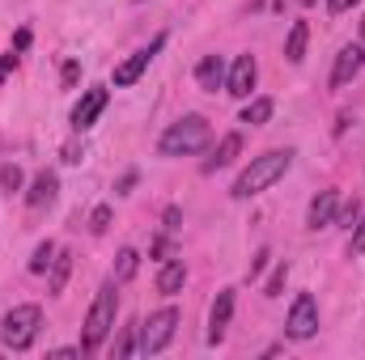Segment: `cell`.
Returning <instances> with one entry per match:
<instances>
[{
  "instance_id": "7c38bea8",
  "label": "cell",
  "mask_w": 365,
  "mask_h": 360,
  "mask_svg": "<svg viewBox=\"0 0 365 360\" xmlns=\"http://www.w3.org/2000/svg\"><path fill=\"white\" fill-rule=\"evenodd\" d=\"M336 208H340V191H319V199H314L310 212H306V225H310V229H327V225L336 221Z\"/></svg>"
},
{
  "instance_id": "484cf974",
  "label": "cell",
  "mask_w": 365,
  "mask_h": 360,
  "mask_svg": "<svg viewBox=\"0 0 365 360\" xmlns=\"http://www.w3.org/2000/svg\"><path fill=\"white\" fill-rule=\"evenodd\" d=\"M106 225H110V208H106V203H98V208H93V216H90V229H93V233H106Z\"/></svg>"
},
{
  "instance_id": "d6a6232c",
  "label": "cell",
  "mask_w": 365,
  "mask_h": 360,
  "mask_svg": "<svg viewBox=\"0 0 365 360\" xmlns=\"http://www.w3.org/2000/svg\"><path fill=\"white\" fill-rule=\"evenodd\" d=\"M13 47L21 51V47H30V30H17V38H13Z\"/></svg>"
},
{
  "instance_id": "7a4b0ae2",
  "label": "cell",
  "mask_w": 365,
  "mask_h": 360,
  "mask_svg": "<svg viewBox=\"0 0 365 360\" xmlns=\"http://www.w3.org/2000/svg\"><path fill=\"white\" fill-rule=\"evenodd\" d=\"M212 140V127L204 115H182L179 123H170L158 140V153L162 157H187V153H200L204 144Z\"/></svg>"
},
{
  "instance_id": "1f68e13d",
  "label": "cell",
  "mask_w": 365,
  "mask_h": 360,
  "mask_svg": "<svg viewBox=\"0 0 365 360\" xmlns=\"http://www.w3.org/2000/svg\"><path fill=\"white\" fill-rule=\"evenodd\" d=\"M77 77H81V68H77V64H64V85H73Z\"/></svg>"
},
{
  "instance_id": "277c9868",
  "label": "cell",
  "mask_w": 365,
  "mask_h": 360,
  "mask_svg": "<svg viewBox=\"0 0 365 360\" xmlns=\"http://www.w3.org/2000/svg\"><path fill=\"white\" fill-rule=\"evenodd\" d=\"M38 327H43V309L38 305H17L4 314L0 322V344L13 348V352H26L34 339H38Z\"/></svg>"
},
{
  "instance_id": "4dcf8cb0",
  "label": "cell",
  "mask_w": 365,
  "mask_h": 360,
  "mask_svg": "<svg viewBox=\"0 0 365 360\" xmlns=\"http://www.w3.org/2000/svg\"><path fill=\"white\" fill-rule=\"evenodd\" d=\"M268 259H272V255H268V250H259V255L251 259V275H259V271L268 268Z\"/></svg>"
},
{
  "instance_id": "7402d4cb",
  "label": "cell",
  "mask_w": 365,
  "mask_h": 360,
  "mask_svg": "<svg viewBox=\"0 0 365 360\" xmlns=\"http://www.w3.org/2000/svg\"><path fill=\"white\" fill-rule=\"evenodd\" d=\"M51 259H56V246H51V242H38V246H34V255H30V271H34V275H38V271H47V268H51Z\"/></svg>"
},
{
  "instance_id": "5b68a950",
  "label": "cell",
  "mask_w": 365,
  "mask_h": 360,
  "mask_svg": "<svg viewBox=\"0 0 365 360\" xmlns=\"http://www.w3.org/2000/svg\"><path fill=\"white\" fill-rule=\"evenodd\" d=\"M175 331H179V309H175V305L149 314V322L140 327V352H145V356H158V352L175 339Z\"/></svg>"
},
{
  "instance_id": "603a6c76",
  "label": "cell",
  "mask_w": 365,
  "mask_h": 360,
  "mask_svg": "<svg viewBox=\"0 0 365 360\" xmlns=\"http://www.w3.org/2000/svg\"><path fill=\"white\" fill-rule=\"evenodd\" d=\"M284 280H289V263H276V271L268 275V284H264V297H280Z\"/></svg>"
},
{
  "instance_id": "6da1fadb",
  "label": "cell",
  "mask_w": 365,
  "mask_h": 360,
  "mask_svg": "<svg viewBox=\"0 0 365 360\" xmlns=\"http://www.w3.org/2000/svg\"><path fill=\"white\" fill-rule=\"evenodd\" d=\"M289 166H293V153H289V149H272V153L255 157V162L238 174V182H234V199H251V195L268 191L272 182H280L289 174Z\"/></svg>"
},
{
  "instance_id": "d4e9b609",
  "label": "cell",
  "mask_w": 365,
  "mask_h": 360,
  "mask_svg": "<svg viewBox=\"0 0 365 360\" xmlns=\"http://www.w3.org/2000/svg\"><path fill=\"white\" fill-rule=\"evenodd\" d=\"M0 186H4L9 195L21 191V170H17V166H4V170H0Z\"/></svg>"
},
{
  "instance_id": "e0dca14e",
  "label": "cell",
  "mask_w": 365,
  "mask_h": 360,
  "mask_svg": "<svg viewBox=\"0 0 365 360\" xmlns=\"http://www.w3.org/2000/svg\"><path fill=\"white\" fill-rule=\"evenodd\" d=\"M306 38H310V26H306V21H293L289 43H284V60H289V64H302V60H306Z\"/></svg>"
},
{
  "instance_id": "ba28073f",
  "label": "cell",
  "mask_w": 365,
  "mask_h": 360,
  "mask_svg": "<svg viewBox=\"0 0 365 360\" xmlns=\"http://www.w3.org/2000/svg\"><path fill=\"white\" fill-rule=\"evenodd\" d=\"M106 102H110L106 85H93V90H86V93H81V102L73 106V127H77V132L93 127V123H98V115L106 110Z\"/></svg>"
},
{
  "instance_id": "cb8c5ba5",
  "label": "cell",
  "mask_w": 365,
  "mask_h": 360,
  "mask_svg": "<svg viewBox=\"0 0 365 360\" xmlns=\"http://www.w3.org/2000/svg\"><path fill=\"white\" fill-rule=\"evenodd\" d=\"M357 216H361V203L353 199V203H344V208H336V221H331V225H349V229H353V225H357Z\"/></svg>"
},
{
  "instance_id": "4316f807",
  "label": "cell",
  "mask_w": 365,
  "mask_h": 360,
  "mask_svg": "<svg viewBox=\"0 0 365 360\" xmlns=\"http://www.w3.org/2000/svg\"><path fill=\"white\" fill-rule=\"evenodd\" d=\"M365 250V212L357 216V229H353V255H361Z\"/></svg>"
},
{
  "instance_id": "836d02e7",
  "label": "cell",
  "mask_w": 365,
  "mask_h": 360,
  "mask_svg": "<svg viewBox=\"0 0 365 360\" xmlns=\"http://www.w3.org/2000/svg\"><path fill=\"white\" fill-rule=\"evenodd\" d=\"M297 4H306V9H310V4H319V0H297Z\"/></svg>"
},
{
  "instance_id": "e575fe53",
  "label": "cell",
  "mask_w": 365,
  "mask_h": 360,
  "mask_svg": "<svg viewBox=\"0 0 365 360\" xmlns=\"http://www.w3.org/2000/svg\"><path fill=\"white\" fill-rule=\"evenodd\" d=\"M361 38H365V17H361Z\"/></svg>"
},
{
  "instance_id": "f1b7e54d",
  "label": "cell",
  "mask_w": 365,
  "mask_h": 360,
  "mask_svg": "<svg viewBox=\"0 0 365 360\" xmlns=\"http://www.w3.org/2000/svg\"><path fill=\"white\" fill-rule=\"evenodd\" d=\"M353 4H357V0H327V13H336V17H340V13H349Z\"/></svg>"
},
{
  "instance_id": "9c48e42d",
  "label": "cell",
  "mask_w": 365,
  "mask_h": 360,
  "mask_svg": "<svg viewBox=\"0 0 365 360\" xmlns=\"http://www.w3.org/2000/svg\"><path fill=\"white\" fill-rule=\"evenodd\" d=\"M255 77H259L255 60H251V55H238V60H234V68L225 73V93H230V97H251Z\"/></svg>"
},
{
  "instance_id": "ffe728a7",
  "label": "cell",
  "mask_w": 365,
  "mask_h": 360,
  "mask_svg": "<svg viewBox=\"0 0 365 360\" xmlns=\"http://www.w3.org/2000/svg\"><path fill=\"white\" fill-rule=\"evenodd\" d=\"M68 271H73V255L64 250V255H56V259H51V280H47V288H51V292H64Z\"/></svg>"
},
{
  "instance_id": "4fadbf2b",
  "label": "cell",
  "mask_w": 365,
  "mask_h": 360,
  "mask_svg": "<svg viewBox=\"0 0 365 360\" xmlns=\"http://www.w3.org/2000/svg\"><path fill=\"white\" fill-rule=\"evenodd\" d=\"M56 191H60V179H56L51 170H38L34 182H30V191H26V203H30V208H47V203L56 199Z\"/></svg>"
},
{
  "instance_id": "ac0fdd59",
  "label": "cell",
  "mask_w": 365,
  "mask_h": 360,
  "mask_svg": "<svg viewBox=\"0 0 365 360\" xmlns=\"http://www.w3.org/2000/svg\"><path fill=\"white\" fill-rule=\"evenodd\" d=\"M268 119H272V97H255V102L242 106V123L259 127V123H268Z\"/></svg>"
},
{
  "instance_id": "5bb4252c",
  "label": "cell",
  "mask_w": 365,
  "mask_h": 360,
  "mask_svg": "<svg viewBox=\"0 0 365 360\" xmlns=\"http://www.w3.org/2000/svg\"><path fill=\"white\" fill-rule=\"evenodd\" d=\"M195 81H200V90L217 93L225 85V60H221V55H204L200 68H195Z\"/></svg>"
},
{
  "instance_id": "3957f363",
  "label": "cell",
  "mask_w": 365,
  "mask_h": 360,
  "mask_svg": "<svg viewBox=\"0 0 365 360\" xmlns=\"http://www.w3.org/2000/svg\"><path fill=\"white\" fill-rule=\"evenodd\" d=\"M115 309H119V292H115V275H110L98 288V297H93V305H90V318H86V335H81V348L86 352H98L106 344V335L115 327Z\"/></svg>"
},
{
  "instance_id": "30bf717a",
  "label": "cell",
  "mask_w": 365,
  "mask_h": 360,
  "mask_svg": "<svg viewBox=\"0 0 365 360\" xmlns=\"http://www.w3.org/2000/svg\"><path fill=\"white\" fill-rule=\"evenodd\" d=\"M234 318V288H221L212 309H208V344H221L225 339V327Z\"/></svg>"
},
{
  "instance_id": "83f0119b",
  "label": "cell",
  "mask_w": 365,
  "mask_h": 360,
  "mask_svg": "<svg viewBox=\"0 0 365 360\" xmlns=\"http://www.w3.org/2000/svg\"><path fill=\"white\" fill-rule=\"evenodd\" d=\"M81 157H86V144H64V162L68 166H77Z\"/></svg>"
},
{
  "instance_id": "8992f818",
  "label": "cell",
  "mask_w": 365,
  "mask_h": 360,
  "mask_svg": "<svg viewBox=\"0 0 365 360\" xmlns=\"http://www.w3.org/2000/svg\"><path fill=\"white\" fill-rule=\"evenodd\" d=\"M314 331H319V305H314L310 292H297V301L289 309V322H284V335L302 344V339H314Z\"/></svg>"
},
{
  "instance_id": "d6986e66",
  "label": "cell",
  "mask_w": 365,
  "mask_h": 360,
  "mask_svg": "<svg viewBox=\"0 0 365 360\" xmlns=\"http://www.w3.org/2000/svg\"><path fill=\"white\" fill-rule=\"evenodd\" d=\"M136 268H140V255H136L132 246H123V250H119V263H115V284H128V280L136 275Z\"/></svg>"
},
{
  "instance_id": "9a60e30c",
  "label": "cell",
  "mask_w": 365,
  "mask_h": 360,
  "mask_svg": "<svg viewBox=\"0 0 365 360\" xmlns=\"http://www.w3.org/2000/svg\"><path fill=\"white\" fill-rule=\"evenodd\" d=\"M182 284H187V268H182V259H166V263H162V271H158V292L175 297Z\"/></svg>"
},
{
  "instance_id": "f546056e",
  "label": "cell",
  "mask_w": 365,
  "mask_h": 360,
  "mask_svg": "<svg viewBox=\"0 0 365 360\" xmlns=\"http://www.w3.org/2000/svg\"><path fill=\"white\" fill-rule=\"evenodd\" d=\"M162 221H166V229L175 233V229H179V221H182V212H179V208H166V216H162Z\"/></svg>"
},
{
  "instance_id": "52a82bcc",
  "label": "cell",
  "mask_w": 365,
  "mask_h": 360,
  "mask_svg": "<svg viewBox=\"0 0 365 360\" xmlns=\"http://www.w3.org/2000/svg\"><path fill=\"white\" fill-rule=\"evenodd\" d=\"M162 47H166V34H158V38H153L149 47H140L132 60H123V64L115 68V85H119V90H123V85H136V81H140V73L153 64V55H158Z\"/></svg>"
},
{
  "instance_id": "8fae6325",
  "label": "cell",
  "mask_w": 365,
  "mask_h": 360,
  "mask_svg": "<svg viewBox=\"0 0 365 360\" xmlns=\"http://www.w3.org/2000/svg\"><path fill=\"white\" fill-rule=\"evenodd\" d=\"M361 68H365V47H344L336 55V68H331V90H344Z\"/></svg>"
},
{
  "instance_id": "44dd1931",
  "label": "cell",
  "mask_w": 365,
  "mask_h": 360,
  "mask_svg": "<svg viewBox=\"0 0 365 360\" xmlns=\"http://www.w3.org/2000/svg\"><path fill=\"white\" fill-rule=\"evenodd\" d=\"M136 335H140L136 322L123 327V335H119V344H115V356H136V352H140V339H136Z\"/></svg>"
},
{
  "instance_id": "2e32d148",
  "label": "cell",
  "mask_w": 365,
  "mask_h": 360,
  "mask_svg": "<svg viewBox=\"0 0 365 360\" xmlns=\"http://www.w3.org/2000/svg\"><path fill=\"white\" fill-rule=\"evenodd\" d=\"M238 149H242V136H238V132H230V136H225V140L217 144V153H212V157L204 162V170H225V166H230V162L238 157Z\"/></svg>"
}]
</instances>
